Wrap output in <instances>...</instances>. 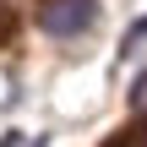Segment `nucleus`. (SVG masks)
I'll return each mask as SVG.
<instances>
[{
    "label": "nucleus",
    "mask_w": 147,
    "mask_h": 147,
    "mask_svg": "<svg viewBox=\"0 0 147 147\" xmlns=\"http://www.w3.org/2000/svg\"><path fill=\"white\" fill-rule=\"evenodd\" d=\"M93 16H98V0H49L38 22L49 38H82L93 27Z\"/></svg>",
    "instance_id": "nucleus-1"
},
{
    "label": "nucleus",
    "mask_w": 147,
    "mask_h": 147,
    "mask_svg": "<svg viewBox=\"0 0 147 147\" xmlns=\"http://www.w3.org/2000/svg\"><path fill=\"white\" fill-rule=\"evenodd\" d=\"M131 109H147V71L131 82Z\"/></svg>",
    "instance_id": "nucleus-2"
},
{
    "label": "nucleus",
    "mask_w": 147,
    "mask_h": 147,
    "mask_svg": "<svg viewBox=\"0 0 147 147\" xmlns=\"http://www.w3.org/2000/svg\"><path fill=\"white\" fill-rule=\"evenodd\" d=\"M142 38H147V16H136V22H131V33H125V49H136Z\"/></svg>",
    "instance_id": "nucleus-3"
}]
</instances>
